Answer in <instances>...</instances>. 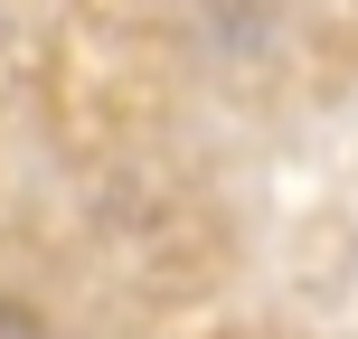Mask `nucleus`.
<instances>
[{
	"label": "nucleus",
	"instance_id": "nucleus-1",
	"mask_svg": "<svg viewBox=\"0 0 358 339\" xmlns=\"http://www.w3.org/2000/svg\"><path fill=\"white\" fill-rule=\"evenodd\" d=\"M0 339H57V330H48V311H38V302L0 292Z\"/></svg>",
	"mask_w": 358,
	"mask_h": 339
}]
</instances>
